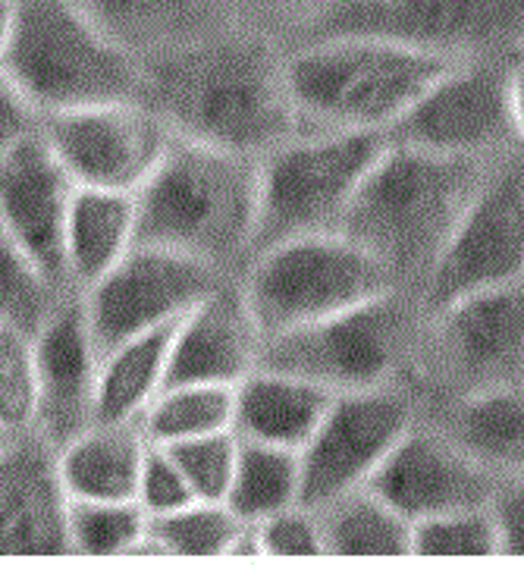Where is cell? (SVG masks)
I'll list each match as a JSON object with an SVG mask.
<instances>
[{"mask_svg":"<svg viewBox=\"0 0 524 565\" xmlns=\"http://www.w3.org/2000/svg\"><path fill=\"white\" fill-rule=\"evenodd\" d=\"M386 145V132L302 129L267 151L261 158V202L252 258L289 239L340 233Z\"/></svg>","mask_w":524,"mask_h":565,"instance_id":"8992f818","label":"cell"},{"mask_svg":"<svg viewBox=\"0 0 524 565\" xmlns=\"http://www.w3.org/2000/svg\"><path fill=\"white\" fill-rule=\"evenodd\" d=\"M333 3H340V0H221L226 13L236 10V7H252V10H261V13H292V10L308 7L314 17H321L323 10H330Z\"/></svg>","mask_w":524,"mask_h":565,"instance_id":"ab89813d","label":"cell"},{"mask_svg":"<svg viewBox=\"0 0 524 565\" xmlns=\"http://www.w3.org/2000/svg\"><path fill=\"white\" fill-rule=\"evenodd\" d=\"M145 70L148 104L177 136L264 158L302 132L286 57L258 35L221 29Z\"/></svg>","mask_w":524,"mask_h":565,"instance_id":"6da1fadb","label":"cell"},{"mask_svg":"<svg viewBox=\"0 0 524 565\" xmlns=\"http://www.w3.org/2000/svg\"><path fill=\"white\" fill-rule=\"evenodd\" d=\"M41 129V114L0 66V158Z\"/></svg>","mask_w":524,"mask_h":565,"instance_id":"74e56055","label":"cell"},{"mask_svg":"<svg viewBox=\"0 0 524 565\" xmlns=\"http://www.w3.org/2000/svg\"><path fill=\"white\" fill-rule=\"evenodd\" d=\"M261 352L264 333L245 299L243 282L229 277L177 323L167 386H239L261 367Z\"/></svg>","mask_w":524,"mask_h":565,"instance_id":"d6986e66","label":"cell"},{"mask_svg":"<svg viewBox=\"0 0 524 565\" xmlns=\"http://www.w3.org/2000/svg\"><path fill=\"white\" fill-rule=\"evenodd\" d=\"M330 32L381 35L449 61L518 57L524 0H340L314 25V35Z\"/></svg>","mask_w":524,"mask_h":565,"instance_id":"30bf717a","label":"cell"},{"mask_svg":"<svg viewBox=\"0 0 524 565\" xmlns=\"http://www.w3.org/2000/svg\"><path fill=\"white\" fill-rule=\"evenodd\" d=\"M76 189L41 129L0 158V221L61 289H69L66 221Z\"/></svg>","mask_w":524,"mask_h":565,"instance_id":"ac0fdd59","label":"cell"},{"mask_svg":"<svg viewBox=\"0 0 524 565\" xmlns=\"http://www.w3.org/2000/svg\"><path fill=\"white\" fill-rule=\"evenodd\" d=\"M261 202V158L177 136L136 192L139 243L233 267L252 262Z\"/></svg>","mask_w":524,"mask_h":565,"instance_id":"7a4b0ae2","label":"cell"},{"mask_svg":"<svg viewBox=\"0 0 524 565\" xmlns=\"http://www.w3.org/2000/svg\"><path fill=\"white\" fill-rule=\"evenodd\" d=\"M430 318V362L456 396L524 384V280L464 296Z\"/></svg>","mask_w":524,"mask_h":565,"instance_id":"9a60e30c","label":"cell"},{"mask_svg":"<svg viewBox=\"0 0 524 565\" xmlns=\"http://www.w3.org/2000/svg\"><path fill=\"white\" fill-rule=\"evenodd\" d=\"M456 61L403 41L330 32L286 57L302 129L386 132Z\"/></svg>","mask_w":524,"mask_h":565,"instance_id":"277c9868","label":"cell"},{"mask_svg":"<svg viewBox=\"0 0 524 565\" xmlns=\"http://www.w3.org/2000/svg\"><path fill=\"white\" fill-rule=\"evenodd\" d=\"M139 245L136 195L107 189H76L66 221L69 289H92Z\"/></svg>","mask_w":524,"mask_h":565,"instance_id":"cb8c5ba5","label":"cell"},{"mask_svg":"<svg viewBox=\"0 0 524 565\" xmlns=\"http://www.w3.org/2000/svg\"><path fill=\"white\" fill-rule=\"evenodd\" d=\"M13 444H17V440H13V437H10L7 430H0V456H3V452H7V449H10Z\"/></svg>","mask_w":524,"mask_h":565,"instance_id":"7bdbcfd3","label":"cell"},{"mask_svg":"<svg viewBox=\"0 0 524 565\" xmlns=\"http://www.w3.org/2000/svg\"><path fill=\"white\" fill-rule=\"evenodd\" d=\"M145 66L229 29L221 0H76Z\"/></svg>","mask_w":524,"mask_h":565,"instance_id":"44dd1931","label":"cell"},{"mask_svg":"<svg viewBox=\"0 0 524 565\" xmlns=\"http://www.w3.org/2000/svg\"><path fill=\"white\" fill-rule=\"evenodd\" d=\"M63 292L66 289L41 270L29 248L0 221V327L35 337Z\"/></svg>","mask_w":524,"mask_h":565,"instance_id":"4dcf8cb0","label":"cell"},{"mask_svg":"<svg viewBox=\"0 0 524 565\" xmlns=\"http://www.w3.org/2000/svg\"><path fill=\"white\" fill-rule=\"evenodd\" d=\"M336 393L277 367H258L236 386V424L243 440L286 446L302 452L321 427Z\"/></svg>","mask_w":524,"mask_h":565,"instance_id":"603a6c76","label":"cell"},{"mask_svg":"<svg viewBox=\"0 0 524 565\" xmlns=\"http://www.w3.org/2000/svg\"><path fill=\"white\" fill-rule=\"evenodd\" d=\"M255 525H258L261 556L289 559V556H323L327 553L321 512L314 505L296 503L264 522H255Z\"/></svg>","mask_w":524,"mask_h":565,"instance_id":"d590c367","label":"cell"},{"mask_svg":"<svg viewBox=\"0 0 524 565\" xmlns=\"http://www.w3.org/2000/svg\"><path fill=\"white\" fill-rule=\"evenodd\" d=\"M3 70L41 117L114 102H148L145 63L104 32L76 0H20Z\"/></svg>","mask_w":524,"mask_h":565,"instance_id":"5b68a950","label":"cell"},{"mask_svg":"<svg viewBox=\"0 0 524 565\" xmlns=\"http://www.w3.org/2000/svg\"><path fill=\"white\" fill-rule=\"evenodd\" d=\"M57 452L25 437L0 456V556H69Z\"/></svg>","mask_w":524,"mask_h":565,"instance_id":"ffe728a7","label":"cell"},{"mask_svg":"<svg viewBox=\"0 0 524 565\" xmlns=\"http://www.w3.org/2000/svg\"><path fill=\"white\" fill-rule=\"evenodd\" d=\"M245 525L223 500H192L151 519L136 556H233Z\"/></svg>","mask_w":524,"mask_h":565,"instance_id":"f1b7e54d","label":"cell"},{"mask_svg":"<svg viewBox=\"0 0 524 565\" xmlns=\"http://www.w3.org/2000/svg\"><path fill=\"white\" fill-rule=\"evenodd\" d=\"M367 487L418 525L443 512L490 503L496 478L443 427L415 424Z\"/></svg>","mask_w":524,"mask_h":565,"instance_id":"e0dca14e","label":"cell"},{"mask_svg":"<svg viewBox=\"0 0 524 565\" xmlns=\"http://www.w3.org/2000/svg\"><path fill=\"white\" fill-rule=\"evenodd\" d=\"M512 102H515V120H518V136L524 145V61H515L512 70Z\"/></svg>","mask_w":524,"mask_h":565,"instance_id":"b9f144b4","label":"cell"},{"mask_svg":"<svg viewBox=\"0 0 524 565\" xmlns=\"http://www.w3.org/2000/svg\"><path fill=\"white\" fill-rule=\"evenodd\" d=\"M173 459L180 462L185 481L192 484L199 500H223L233 484L236 462H239V434L221 430L182 444H167Z\"/></svg>","mask_w":524,"mask_h":565,"instance_id":"e575fe53","label":"cell"},{"mask_svg":"<svg viewBox=\"0 0 524 565\" xmlns=\"http://www.w3.org/2000/svg\"><path fill=\"white\" fill-rule=\"evenodd\" d=\"M503 556H524V475L500 478L490 497Z\"/></svg>","mask_w":524,"mask_h":565,"instance_id":"f35d334b","label":"cell"},{"mask_svg":"<svg viewBox=\"0 0 524 565\" xmlns=\"http://www.w3.org/2000/svg\"><path fill=\"white\" fill-rule=\"evenodd\" d=\"M243 289L264 340H270L399 292V282L345 233H321L258 252L248 262Z\"/></svg>","mask_w":524,"mask_h":565,"instance_id":"52a82bcc","label":"cell"},{"mask_svg":"<svg viewBox=\"0 0 524 565\" xmlns=\"http://www.w3.org/2000/svg\"><path fill=\"white\" fill-rule=\"evenodd\" d=\"M39 362V437L54 452L98 422L101 349L79 289H66L35 333Z\"/></svg>","mask_w":524,"mask_h":565,"instance_id":"2e32d148","label":"cell"},{"mask_svg":"<svg viewBox=\"0 0 524 565\" xmlns=\"http://www.w3.org/2000/svg\"><path fill=\"white\" fill-rule=\"evenodd\" d=\"M39 408L35 337L0 327V430L13 440L39 437Z\"/></svg>","mask_w":524,"mask_h":565,"instance_id":"d6a6232c","label":"cell"},{"mask_svg":"<svg viewBox=\"0 0 524 565\" xmlns=\"http://www.w3.org/2000/svg\"><path fill=\"white\" fill-rule=\"evenodd\" d=\"M515 61L468 57L446 66L389 129V139L468 161H500L524 151L512 102Z\"/></svg>","mask_w":524,"mask_h":565,"instance_id":"ba28073f","label":"cell"},{"mask_svg":"<svg viewBox=\"0 0 524 565\" xmlns=\"http://www.w3.org/2000/svg\"><path fill=\"white\" fill-rule=\"evenodd\" d=\"M518 57H522V61H524V41H522V47H518Z\"/></svg>","mask_w":524,"mask_h":565,"instance_id":"ee69618b","label":"cell"},{"mask_svg":"<svg viewBox=\"0 0 524 565\" xmlns=\"http://www.w3.org/2000/svg\"><path fill=\"white\" fill-rule=\"evenodd\" d=\"M415 424V403L396 384L336 393L302 449V503L323 505L371 484Z\"/></svg>","mask_w":524,"mask_h":565,"instance_id":"5bb4252c","label":"cell"},{"mask_svg":"<svg viewBox=\"0 0 524 565\" xmlns=\"http://www.w3.org/2000/svg\"><path fill=\"white\" fill-rule=\"evenodd\" d=\"M408 349V311L399 292L264 340L261 364L330 393L393 384Z\"/></svg>","mask_w":524,"mask_h":565,"instance_id":"9c48e42d","label":"cell"},{"mask_svg":"<svg viewBox=\"0 0 524 565\" xmlns=\"http://www.w3.org/2000/svg\"><path fill=\"white\" fill-rule=\"evenodd\" d=\"M302 452L239 437V462L226 505L243 522H264L289 505L302 503Z\"/></svg>","mask_w":524,"mask_h":565,"instance_id":"83f0119b","label":"cell"},{"mask_svg":"<svg viewBox=\"0 0 524 565\" xmlns=\"http://www.w3.org/2000/svg\"><path fill=\"white\" fill-rule=\"evenodd\" d=\"M139 500H69L66 531L76 556H136L148 534Z\"/></svg>","mask_w":524,"mask_h":565,"instance_id":"1f68e13d","label":"cell"},{"mask_svg":"<svg viewBox=\"0 0 524 565\" xmlns=\"http://www.w3.org/2000/svg\"><path fill=\"white\" fill-rule=\"evenodd\" d=\"M151 437L141 418L95 422L57 449V471L69 500H136Z\"/></svg>","mask_w":524,"mask_h":565,"instance_id":"7402d4cb","label":"cell"},{"mask_svg":"<svg viewBox=\"0 0 524 565\" xmlns=\"http://www.w3.org/2000/svg\"><path fill=\"white\" fill-rule=\"evenodd\" d=\"M490 163L446 158L389 139L340 233L384 262L399 286L408 280L424 286Z\"/></svg>","mask_w":524,"mask_h":565,"instance_id":"3957f363","label":"cell"},{"mask_svg":"<svg viewBox=\"0 0 524 565\" xmlns=\"http://www.w3.org/2000/svg\"><path fill=\"white\" fill-rule=\"evenodd\" d=\"M411 556H503L490 503L418 522L411 527Z\"/></svg>","mask_w":524,"mask_h":565,"instance_id":"836d02e7","label":"cell"},{"mask_svg":"<svg viewBox=\"0 0 524 565\" xmlns=\"http://www.w3.org/2000/svg\"><path fill=\"white\" fill-rule=\"evenodd\" d=\"M136 500L148 512V519H161V515H170V512H177V509L189 505L199 497H195L192 484L185 481L173 452L163 444H151L148 456H145V465H141Z\"/></svg>","mask_w":524,"mask_h":565,"instance_id":"8d00e7d4","label":"cell"},{"mask_svg":"<svg viewBox=\"0 0 524 565\" xmlns=\"http://www.w3.org/2000/svg\"><path fill=\"white\" fill-rule=\"evenodd\" d=\"M226 280L229 274L214 264L139 243L107 277L82 292L101 355L129 337L182 321Z\"/></svg>","mask_w":524,"mask_h":565,"instance_id":"4fadbf2b","label":"cell"},{"mask_svg":"<svg viewBox=\"0 0 524 565\" xmlns=\"http://www.w3.org/2000/svg\"><path fill=\"white\" fill-rule=\"evenodd\" d=\"M41 136L82 189L136 195L177 139L148 102H114L41 117Z\"/></svg>","mask_w":524,"mask_h":565,"instance_id":"7c38bea8","label":"cell"},{"mask_svg":"<svg viewBox=\"0 0 524 565\" xmlns=\"http://www.w3.org/2000/svg\"><path fill=\"white\" fill-rule=\"evenodd\" d=\"M524 280V151L490 163L481 189L437 258L421 296L427 315Z\"/></svg>","mask_w":524,"mask_h":565,"instance_id":"8fae6325","label":"cell"},{"mask_svg":"<svg viewBox=\"0 0 524 565\" xmlns=\"http://www.w3.org/2000/svg\"><path fill=\"white\" fill-rule=\"evenodd\" d=\"M17 22H20V0H0V66L7 63L10 44L17 35Z\"/></svg>","mask_w":524,"mask_h":565,"instance_id":"60d3db41","label":"cell"},{"mask_svg":"<svg viewBox=\"0 0 524 565\" xmlns=\"http://www.w3.org/2000/svg\"><path fill=\"white\" fill-rule=\"evenodd\" d=\"M180 323V321H177ZM177 323L129 337L101 355L98 422L141 418L167 386Z\"/></svg>","mask_w":524,"mask_h":565,"instance_id":"484cf974","label":"cell"},{"mask_svg":"<svg viewBox=\"0 0 524 565\" xmlns=\"http://www.w3.org/2000/svg\"><path fill=\"white\" fill-rule=\"evenodd\" d=\"M443 430L496 481L518 478L524 475V384L456 396Z\"/></svg>","mask_w":524,"mask_h":565,"instance_id":"d4e9b609","label":"cell"},{"mask_svg":"<svg viewBox=\"0 0 524 565\" xmlns=\"http://www.w3.org/2000/svg\"><path fill=\"white\" fill-rule=\"evenodd\" d=\"M151 444H182L207 434L233 430L236 386L177 384L167 386L141 415Z\"/></svg>","mask_w":524,"mask_h":565,"instance_id":"f546056e","label":"cell"},{"mask_svg":"<svg viewBox=\"0 0 524 565\" xmlns=\"http://www.w3.org/2000/svg\"><path fill=\"white\" fill-rule=\"evenodd\" d=\"M321 512L330 556H411V522L371 487L349 490Z\"/></svg>","mask_w":524,"mask_h":565,"instance_id":"4316f807","label":"cell"}]
</instances>
